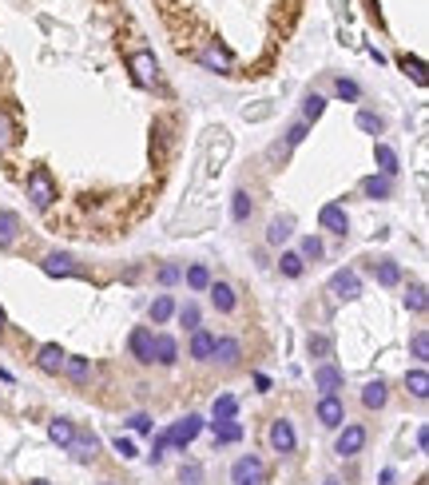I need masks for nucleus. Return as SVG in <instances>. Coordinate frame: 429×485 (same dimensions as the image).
Wrapping results in <instances>:
<instances>
[{
    "label": "nucleus",
    "mask_w": 429,
    "mask_h": 485,
    "mask_svg": "<svg viewBox=\"0 0 429 485\" xmlns=\"http://www.w3.org/2000/svg\"><path fill=\"white\" fill-rule=\"evenodd\" d=\"M24 191H28V199H32V207H36V211H48L52 203H56V183H52V175L44 172V167H36V172L28 175Z\"/></svg>",
    "instance_id": "obj_1"
},
{
    "label": "nucleus",
    "mask_w": 429,
    "mask_h": 485,
    "mask_svg": "<svg viewBox=\"0 0 429 485\" xmlns=\"http://www.w3.org/2000/svg\"><path fill=\"white\" fill-rule=\"evenodd\" d=\"M230 485H267V465H262V457H255V454L239 457V462L230 465Z\"/></svg>",
    "instance_id": "obj_2"
},
{
    "label": "nucleus",
    "mask_w": 429,
    "mask_h": 485,
    "mask_svg": "<svg viewBox=\"0 0 429 485\" xmlns=\"http://www.w3.org/2000/svg\"><path fill=\"white\" fill-rule=\"evenodd\" d=\"M199 434H203V418L199 414H187V418H179V422L171 425L163 437H167V445H175V450H187Z\"/></svg>",
    "instance_id": "obj_3"
},
{
    "label": "nucleus",
    "mask_w": 429,
    "mask_h": 485,
    "mask_svg": "<svg viewBox=\"0 0 429 485\" xmlns=\"http://www.w3.org/2000/svg\"><path fill=\"white\" fill-rule=\"evenodd\" d=\"M362 445H366V425L350 422L346 430L338 434V445H334V454H338V457H354V454H362Z\"/></svg>",
    "instance_id": "obj_4"
},
{
    "label": "nucleus",
    "mask_w": 429,
    "mask_h": 485,
    "mask_svg": "<svg viewBox=\"0 0 429 485\" xmlns=\"http://www.w3.org/2000/svg\"><path fill=\"white\" fill-rule=\"evenodd\" d=\"M131 72H135V80L143 84V88H155V80H160V64H155V56L151 52H131Z\"/></svg>",
    "instance_id": "obj_5"
},
{
    "label": "nucleus",
    "mask_w": 429,
    "mask_h": 485,
    "mask_svg": "<svg viewBox=\"0 0 429 485\" xmlns=\"http://www.w3.org/2000/svg\"><path fill=\"white\" fill-rule=\"evenodd\" d=\"M294 445H299V437H294V425H290L286 418L270 422V450H274V454H294Z\"/></svg>",
    "instance_id": "obj_6"
},
{
    "label": "nucleus",
    "mask_w": 429,
    "mask_h": 485,
    "mask_svg": "<svg viewBox=\"0 0 429 485\" xmlns=\"http://www.w3.org/2000/svg\"><path fill=\"white\" fill-rule=\"evenodd\" d=\"M330 294H334V299H346V303H350V299H358V294H362V279H358L354 271H338L334 279H330Z\"/></svg>",
    "instance_id": "obj_7"
},
{
    "label": "nucleus",
    "mask_w": 429,
    "mask_h": 485,
    "mask_svg": "<svg viewBox=\"0 0 429 485\" xmlns=\"http://www.w3.org/2000/svg\"><path fill=\"white\" fill-rule=\"evenodd\" d=\"M44 274H52V279H68V274H76V259L72 255H64V251H52V255H44Z\"/></svg>",
    "instance_id": "obj_8"
},
{
    "label": "nucleus",
    "mask_w": 429,
    "mask_h": 485,
    "mask_svg": "<svg viewBox=\"0 0 429 485\" xmlns=\"http://www.w3.org/2000/svg\"><path fill=\"white\" fill-rule=\"evenodd\" d=\"M175 354H179V346H175V338H171V334H155V338H151V362L175 366Z\"/></svg>",
    "instance_id": "obj_9"
},
{
    "label": "nucleus",
    "mask_w": 429,
    "mask_h": 485,
    "mask_svg": "<svg viewBox=\"0 0 429 485\" xmlns=\"http://www.w3.org/2000/svg\"><path fill=\"white\" fill-rule=\"evenodd\" d=\"M318 223L326 227V231H334V235H346L350 231V219H346V211H342L338 203H326L318 211Z\"/></svg>",
    "instance_id": "obj_10"
},
{
    "label": "nucleus",
    "mask_w": 429,
    "mask_h": 485,
    "mask_svg": "<svg viewBox=\"0 0 429 485\" xmlns=\"http://www.w3.org/2000/svg\"><path fill=\"white\" fill-rule=\"evenodd\" d=\"M318 422L326 425V430H338V425L346 422V410H342V402H338L334 394H330V398H322V402H318Z\"/></svg>",
    "instance_id": "obj_11"
},
{
    "label": "nucleus",
    "mask_w": 429,
    "mask_h": 485,
    "mask_svg": "<svg viewBox=\"0 0 429 485\" xmlns=\"http://www.w3.org/2000/svg\"><path fill=\"white\" fill-rule=\"evenodd\" d=\"M314 386L322 390V398H330L342 386V370H338V366H330V362H322L318 370H314Z\"/></svg>",
    "instance_id": "obj_12"
},
{
    "label": "nucleus",
    "mask_w": 429,
    "mask_h": 485,
    "mask_svg": "<svg viewBox=\"0 0 429 485\" xmlns=\"http://www.w3.org/2000/svg\"><path fill=\"white\" fill-rule=\"evenodd\" d=\"M64 358H68V354H64L56 342H48V346H40V358H36V366H40L44 374H60V370H64Z\"/></svg>",
    "instance_id": "obj_13"
},
{
    "label": "nucleus",
    "mask_w": 429,
    "mask_h": 485,
    "mask_svg": "<svg viewBox=\"0 0 429 485\" xmlns=\"http://www.w3.org/2000/svg\"><path fill=\"white\" fill-rule=\"evenodd\" d=\"M151 338H155V334H151L147 326H140V330H131L128 346H131V354H135V362H151Z\"/></svg>",
    "instance_id": "obj_14"
},
{
    "label": "nucleus",
    "mask_w": 429,
    "mask_h": 485,
    "mask_svg": "<svg viewBox=\"0 0 429 485\" xmlns=\"http://www.w3.org/2000/svg\"><path fill=\"white\" fill-rule=\"evenodd\" d=\"M211 354H215V334L199 326V330L191 334V358H199V362H203V358H211Z\"/></svg>",
    "instance_id": "obj_15"
},
{
    "label": "nucleus",
    "mask_w": 429,
    "mask_h": 485,
    "mask_svg": "<svg viewBox=\"0 0 429 485\" xmlns=\"http://www.w3.org/2000/svg\"><path fill=\"white\" fill-rule=\"evenodd\" d=\"M290 235H294V219H290V215H282V219H270V227H267V242H270V247L286 242Z\"/></svg>",
    "instance_id": "obj_16"
},
{
    "label": "nucleus",
    "mask_w": 429,
    "mask_h": 485,
    "mask_svg": "<svg viewBox=\"0 0 429 485\" xmlns=\"http://www.w3.org/2000/svg\"><path fill=\"white\" fill-rule=\"evenodd\" d=\"M386 398H389V390H386V382H366L362 386V406H369V410H381L386 406Z\"/></svg>",
    "instance_id": "obj_17"
},
{
    "label": "nucleus",
    "mask_w": 429,
    "mask_h": 485,
    "mask_svg": "<svg viewBox=\"0 0 429 485\" xmlns=\"http://www.w3.org/2000/svg\"><path fill=\"white\" fill-rule=\"evenodd\" d=\"M211 414H215V422H235V414H239V398H235V394H219V398H215V406H211Z\"/></svg>",
    "instance_id": "obj_18"
},
{
    "label": "nucleus",
    "mask_w": 429,
    "mask_h": 485,
    "mask_svg": "<svg viewBox=\"0 0 429 485\" xmlns=\"http://www.w3.org/2000/svg\"><path fill=\"white\" fill-rule=\"evenodd\" d=\"M68 450H76V457H80V462H91V457H96V450H100V442H96V434H80V430H76V437H72Z\"/></svg>",
    "instance_id": "obj_19"
},
{
    "label": "nucleus",
    "mask_w": 429,
    "mask_h": 485,
    "mask_svg": "<svg viewBox=\"0 0 429 485\" xmlns=\"http://www.w3.org/2000/svg\"><path fill=\"white\" fill-rule=\"evenodd\" d=\"M48 437L56 445H72V437H76V425L68 422V418H52L48 422Z\"/></svg>",
    "instance_id": "obj_20"
},
{
    "label": "nucleus",
    "mask_w": 429,
    "mask_h": 485,
    "mask_svg": "<svg viewBox=\"0 0 429 485\" xmlns=\"http://www.w3.org/2000/svg\"><path fill=\"white\" fill-rule=\"evenodd\" d=\"M239 342H235V338H215V354H211V358H219L223 366H235L239 362Z\"/></svg>",
    "instance_id": "obj_21"
},
{
    "label": "nucleus",
    "mask_w": 429,
    "mask_h": 485,
    "mask_svg": "<svg viewBox=\"0 0 429 485\" xmlns=\"http://www.w3.org/2000/svg\"><path fill=\"white\" fill-rule=\"evenodd\" d=\"M406 390L413 398H421L425 402V394H429V374H425V366H418V370H409L406 374Z\"/></svg>",
    "instance_id": "obj_22"
},
{
    "label": "nucleus",
    "mask_w": 429,
    "mask_h": 485,
    "mask_svg": "<svg viewBox=\"0 0 429 485\" xmlns=\"http://www.w3.org/2000/svg\"><path fill=\"white\" fill-rule=\"evenodd\" d=\"M16 235H21V219L12 211H0V247H12Z\"/></svg>",
    "instance_id": "obj_23"
},
{
    "label": "nucleus",
    "mask_w": 429,
    "mask_h": 485,
    "mask_svg": "<svg viewBox=\"0 0 429 485\" xmlns=\"http://www.w3.org/2000/svg\"><path fill=\"white\" fill-rule=\"evenodd\" d=\"M211 303H215V311H235V291H230L227 283H211Z\"/></svg>",
    "instance_id": "obj_24"
},
{
    "label": "nucleus",
    "mask_w": 429,
    "mask_h": 485,
    "mask_svg": "<svg viewBox=\"0 0 429 485\" xmlns=\"http://www.w3.org/2000/svg\"><path fill=\"white\" fill-rule=\"evenodd\" d=\"M374 160H378L381 175H394V172H398V152H394L389 143H378V147H374Z\"/></svg>",
    "instance_id": "obj_25"
},
{
    "label": "nucleus",
    "mask_w": 429,
    "mask_h": 485,
    "mask_svg": "<svg viewBox=\"0 0 429 485\" xmlns=\"http://www.w3.org/2000/svg\"><path fill=\"white\" fill-rule=\"evenodd\" d=\"M362 195H369V199H386V195H389V175H369V179H362Z\"/></svg>",
    "instance_id": "obj_26"
},
{
    "label": "nucleus",
    "mask_w": 429,
    "mask_h": 485,
    "mask_svg": "<svg viewBox=\"0 0 429 485\" xmlns=\"http://www.w3.org/2000/svg\"><path fill=\"white\" fill-rule=\"evenodd\" d=\"M243 437V425L239 422H215V445H230Z\"/></svg>",
    "instance_id": "obj_27"
},
{
    "label": "nucleus",
    "mask_w": 429,
    "mask_h": 485,
    "mask_svg": "<svg viewBox=\"0 0 429 485\" xmlns=\"http://www.w3.org/2000/svg\"><path fill=\"white\" fill-rule=\"evenodd\" d=\"M374 274H378V283H381V286H398V283H401V267H398V263H389V259L374 267Z\"/></svg>",
    "instance_id": "obj_28"
},
{
    "label": "nucleus",
    "mask_w": 429,
    "mask_h": 485,
    "mask_svg": "<svg viewBox=\"0 0 429 485\" xmlns=\"http://www.w3.org/2000/svg\"><path fill=\"white\" fill-rule=\"evenodd\" d=\"M64 374H68L72 382H84V378L91 374V362L88 358H64Z\"/></svg>",
    "instance_id": "obj_29"
},
{
    "label": "nucleus",
    "mask_w": 429,
    "mask_h": 485,
    "mask_svg": "<svg viewBox=\"0 0 429 485\" xmlns=\"http://www.w3.org/2000/svg\"><path fill=\"white\" fill-rule=\"evenodd\" d=\"M171 314H175V303H171V294H160V299L151 303V323H167Z\"/></svg>",
    "instance_id": "obj_30"
},
{
    "label": "nucleus",
    "mask_w": 429,
    "mask_h": 485,
    "mask_svg": "<svg viewBox=\"0 0 429 485\" xmlns=\"http://www.w3.org/2000/svg\"><path fill=\"white\" fill-rule=\"evenodd\" d=\"M250 211H255V203H250V195L247 191H235V203H230V215L239 223H247L250 219Z\"/></svg>",
    "instance_id": "obj_31"
},
{
    "label": "nucleus",
    "mask_w": 429,
    "mask_h": 485,
    "mask_svg": "<svg viewBox=\"0 0 429 485\" xmlns=\"http://www.w3.org/2000/svg\"><path fill=\"white\" fill-rule=\"evenodd\" d=\"M187 286H191V291H207V286H211V271H207V267H191V271H187Z\"/></svg>",
    "instance_id": "obj_32"
},
{
    "label": "nucleus",
    "mask_w": 429,
    "mask_h": 485,
    "mask_svg": "<svg viewBox=\"0 0 429 485\" xmlns=\"http://www.w3.org/2000/svg\"><path fill=\"white\" fill-rule=\"evenodd\" d=\"M322 111H326V100H322L318 91H314V96H306V104H302V116H306V120H318Z\"/></svg>",
    "instance_id": "obj_33"
},
{
    "label": "nucleus",
    "mask_w": 429,
    "mask_h": 485,
    "mask_svg": "<svg viewBox=\"0 0 429 485\" xmlns=\"http://www.w3.org/2000/svg\"><path fill=\"white\" fill-rule=\"evenodd\" d=\"M279 267H282V274H286V279H299V274H302V255H282Z\"/></svg>",
    "instance_id": "obj_34"
},
{
    "label": "nucleus",
    "mask_w": 429,
    "mask_h": 485,
    "mask_svg": "<svg viewBox=\"0 0 429 485\" xmlns=\"http://www.w3.org/2000/svg\"><path fill=\"white\" fill-rule=\"evenodd\" d=\"M409 350H413V358H418V362H425V354H429V334L418 330L413 338H409Z\"/></svg>",
    "instance_id": "obj_35"
},
{
    "label": "nucleus",
    "mask_w": 429,
    "mask_h": 485,
    "mask_svg": "<svg viewBox=\"0 0 429 485\" xmlns=\"http://www.w3.org/2000/svg\"><path fill=\"white\" fill-rule=\"evenodd\" d=\"M401 68H406V72H409V76H413L418 84H425V64H421L418 56H401Z\"/></svg>",
    "instance_id": "obj_36"
},
{
    "label": "nucleus",
    "mask_w": 429,
    "mask_h": 485,
    "mask_svg": "<svg viewBox=\"0 0 429 485\" xmlns=\"http://www.w3.org/2000/svg\"><path fill=\"white\" fill-rule=\"evenodd\" d=\"M406 306H409V311H418V314L425 311V286H421V283H418V286H409V294H406Z\"/></svg>",
    "instance_id": "obj_37"
},
{
    "label": "nucleus",
    "mask_w": 429,
    "mask_h": 485,
    "mask_svg": "<svg viewBox=\"0 0 429 485\" xmlns=\"http://www.w3.org/2000/svg\"><path fill=\"white\" fill-rule=\"evenodd\" d=\"M306 350L314 354V358H326V354H330V338H326V334H310Z\"/></svg>",
    "instance_id": "obj_38"
},
{
    "label": "nucleus",
    "mask_w": 429,
    "mask_h": 485,
    "mask_svg": "<svg viewBox=\"0 0 429 485\" xmlns=\"http://www.w3.org/2000/svg\"><path fill=\"white\" fill-rule=\"evenodd\" d=\"M358 128L362 132H374V135H381V120L374 116V111H358Z\"/></svg>",
    "instance_id": "obj_39"
},
{
    "label": "nucleus",
    "mask_w": 429,
    "mask_h": 485,
    "mask_svg": "<svg viewBox=\"0 0 429 485\" xmlns=\"http://www.w3.org/2000/svg\"><path fill=\"white\" fill-rule=\"evenodd\" d=\"M179 323L187 326V330H199V306H195V303H187V306L179 311Z\"/></svg>",
    "instance_id": "obj_40"
},
{
    "label": "nucleus",
    "mask_w": 429,
    "mask_h": 485,
    "mask_svg": "<svg viewBox=\"0 0 429 485\" xmlns=\"http://www.w3.org/2000/svg\"><path fill=\"white\" fill-rule=\"evenodd\" d=\"M179 481H183V485H199V481H203V469H199L195 462L183 465V469H179Z\"/></svg>",
    "instance_id": "obj_41"
},
{
    "label": "nucleus",
    "mask_w": 429,
    "mask_h": 485,
    "mask_svg": "<svg viewBox=\"0 0 429 485\" xmlns=\"http://www.w3.org/2000/svg\"><path fill=\"white\" fill-rule=\"evenodd\" d=\"M302 259H322V239H302Z\"/></svg>",
    "instance_id": "obj_42"
},
{
    "label": "nucleus",
    "mask_w": 429,
    "mask_h": 485,
    "mask_svg": "<svg viewBox=\"0 0 429 485\" xmlns=\"http://www.w3.org/2000/svg\"><path fill=\"white\" fill-rule=\"evenodd\" d=\"M111 445H116V454H120L123 462H128V457H135V442H131V437H123V434H120Z\"/></svg>",
    "instance_id": "obj_43"
},
{
    "label": "nucleus",
    "mask_w": 429,
    "mask_h": 485,
    "mask_svg": "<svg viewBox=\"0 0 429 485\" xmlns=\"http://www.w3.org/2000/svg\"><path fill=\"white\" fill-rule=\"evenodd\" d=\"M4 147H12V120L0 111V152H4Z\"/></svg>",
    "instance_id": "obj_44"
},
{
    "label": "nucleus",
    "mask_w": 429,
    "mask_h": 485,
    "mask_svg": "<svg viewBox=\"0 0 429 485\" xmlns=\"http://www.w3.org/2000/svg\"><path fill=\"white\" fill-rule=\"evenodd\" d=\"M338 96H342V100H358L362 91H358V84H354V80H338Z\"/></svg>",
    "instance_id": "obj_45"
},
{
    "label": "nucleus",
    "mask_w": 429,
    "mask_h": 485,
    "mask_svg": "<svg viewBox=\"0 0 429 485\" xmlns=\"http://www.w3.org/2000/svg\"><path fill=\"white\" fill-rule=\"evenodd\" d=\"M128 425H131V430H135V434H147V430H151V418H147V414H135Z\"/></svg>",
    "instance_id": "obj_46"
},
{
    "label": "nucleus",
    "mask_w": 429,
    "mask_h": 485,
    "mask_svg": "<svg viewBox=\"0 0 429 485\" xmlns=\"http://www.w3.org/2000/svg\"><path fill=\"white\" fill-rule=\"evenodd\" d=\"M163 450H167V437L160 434V437H155V445H151V454H147V457H151V462H163Z\"/></svg>",
    "instance_id": "obj_47"
},
{
    "label": "nucleus",
    "mask_w": 429,
    "mask_h": 485,
    "mask_svg": "<svg viewBox=\"0 0 429 485\" xmlns=\"http://www.w3.org/2000/svg\"><path fill=\"white\" fill-rule=\"evenodd\" d=\"M179 274H183L179 267H171V263H167V267H160V283H175Z\"/></svg>",
    "instance_id": "obj_48"
},
{
    "label": "nucleus",
    "mask_w": 429,
    "mask_h": 485,
    "mask_svg": "<svg viewBox=\"0 0 429 485\" xmlns=\"http://www.w3.org/2000/svg\"><path fill=\"white\" fill-rule=\"evenodd\" d=\"M302 135H306V123H294L290 128V143H302Z\"/></svg>",
    "instance_id": "obj_49"
},
{
    "label": "nucleus",
    "mask_w": 429,
    "mask_h": 485,
    "mask_svg": "<svg viewBox=\"0 0 429 485\" xmlns=\"http://www.w3.org/2000/svg\"><path fill=\"white\" fill-rule=\"evenodd\" d=\"M0 330H4V311H0Z\"/></svg>",
    "instance_id": "obj_50"
},
{
    "label": "nucleus",
    "mask_w": 429,
    "mask_h": 485,
    "mask_svg": "<svg viewBox=\"0 0 429 485\" xmlns=\"http://www.w3.org/2000/svg\"><path fill=\"white\" fill-rule=\"evenodd\" d=\"M28 485H52V481H28Z\"/></svg>",
    "instance_id": "obj_51"
},
{
    "label": "nucleus",
    "mask_w": 429,
    "mask_h": 485,
    "mask_svg": "<svg viewBox=\"0 0 429 485\" xmlns=\"http://www.w3.org/2000/svg\"><path fill=\"white\" fill-rule=\"evenodd\" d=\"M326 485H342V481H334V477H330V481H326Z\"/></svg>",
    "instance_id": "obj_52"
},
{
    "label": "nucleus",
    "mask_w": 429,
    "mask_h": 485,
    "mask_svg": "<svg viewBox=\"0 0 429 485\" xmlns=\"http://www.w3.org/2000/svg\"><path fill=\"white\" fill-rule=\"evenodd\" d=\"M108 485H111V481H108Z\"/></svg>",
    "instance_id": "obj_53"
}]
</instances>
